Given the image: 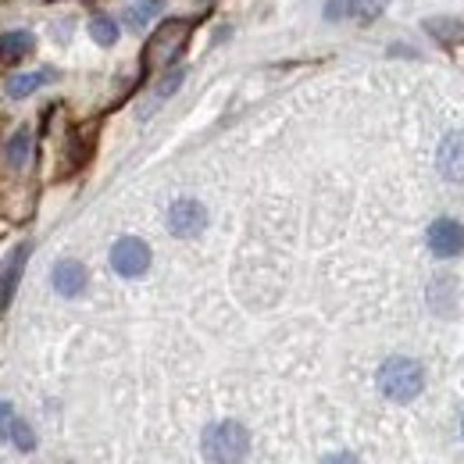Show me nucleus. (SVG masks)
I'll return each mask as SVG.
<instances>
[{"instance_id": "nucleus-10", "label": "nucleus", "mask_w": 464, "mask_h": 464, "mask_svg": "<svg viewBox=\"0 0 464 464\" xmlns=\"http://www.w3.org/2000/svg\"><path fill=\"white\" fill-rule=\"evenodd\" d=\"M54 79H58V72H54V68H40V72H18L14 79H7V93H11L14 101H22V97L36 93L40 86H47V82H54Z\"/></svg>"}, {"instance_id": "nucleus-1", "label": "nucleus", "mask_w": 464, "mask_h": 464, "mask_svg": "<svg viewBox=\"0 0 464 464\" xmlns=\"http://www.w3.org/2000/svg\"><path fill=\"white\" fill-rule=\"evenodd\" d=\"M189 33H193V22L189 18H165L154 29V36L147 40V47H143V68H150V72L154 68H169L182 54Z\"/></svg>"}, {"instance_id": "nucleus-7", "label": "nucleus", "mask_w": 464, "mask_h": 464, "mask_svg": "<svg viewBox=\"0 0 464 464\" xmlns=\"http://www.w3.org/2000/svg\"><path fill=\"white\" fill-rule=\"evenodd\" d=\"M436 165H440V175H443V179L464 182V132H450V136L440 143Z\"/></svg>"}, {"instance_id": "nucleus-2", "label": "nucleus", "mask_w": 464, "mask_h": 464, "mask_svg": "<svg viewBox=\"0 0 464 464\" xmlns=\"http://www.w3.org/2000/svg\"><path fill=\"white\" fill-rule=\"evenodd\" d=\"M379 390H382V397H390L397 404H411L425 390V372L411 357H390L379 368Z\"/></svg>"}, {"instance_id": "nucleus-12", "label": "nucleus", "mask_w": 464, "mask_h": 464, "mask_svg": "<svg viewBox=\"0 0 464 464\" xmlns=\"http://www.w3.org/2000/svg\"><path fill=\"white\" fill-rule=\"evenodd\" d=\"M29 150H33V136H29V129H18V132L11 136V143H7V161H11V169H25Z\"/></svg>"}, {"instance_id": "nucleus-16", "label": "nucleus", "mask_w": 464, "mask_h": 464, "mask_svg": "<svg viewBox=\"0 0 464 464\" xmlns=\"http://www.w3.org/2000/svg\"><path fill=\"white\" fill-rule=\"evenodd\" d=\"M186 79V72L182 68H169V75L158 82V101H165V97H172L175 90H179V82Z\"/></svg>"}, {"instance_id": "nucleus-5", "label": "nucleus", "mask_w": 464, "mask_h": 464, "mask_svg": "<svg viewBox=\"0 0 464 464\" xmlns=\"http://www.w3.org/2000/svg\"><path fill=\"white\" fill-rule=\"evenodd\" d=\"M425 239H429V250L436 257H458V254H464V226L454 222V218H436L429 226Z\"/></svg>"}, {"instance_id": "nucleus-9", "label": "nucleus", "mask_w": 464, "mask_h": 464, "mask_svg": "<svg viewBox=\"0 0 464 464\" xmlns=\"http://www.w3.org/2000/svg\"><path fill=\"white\" fill-rule=\"evenodd\" d=\"M29 254H33V246H29V243H22V246L7 257V265H4V272H0V304H4V307L11 304V293L18 290V279H22V272H25Z\"/></svg>"}, {"instance_id": "nucleus-3", "label": "nucleus", "mask_w": 464, "mask_h": 464, "mask_svg": "<svg viewBox=\"0 0 464 464\" xmlns=\"http://www.w3.org/2000/svg\"><path fill=\"white\" fill-rule=\"evenodd\" d=\"M250 450V432L239 421H218L204 432V454L211 464H239Z\"/></svg>"}, {"instance_id": "nucleus-4", "label": "nucleus", "mask_w": 464, "mask_h": 464, "mask_svg": "<svg viewBox=\"0 0 464 464\" xmlns=\"http://www.w3.org/2000/svg\"><path fill=\"white\" fill-rule=\"evenodd\" d=\"M111 268L121 279H140L150 268V246L140 236H121L111 246Z\"/></svg>"}, {"instance_id": "nucleus-11", "label": "nucleus", "mask_w": 464, "mask_h": 464, "mask_svg": "<svg viewBox=\"0 0 464 464\" xmlns=\"http://www.w3.org/2000/svg\"><path fill=\"white\" fill-rule=\"evenodd\" d=\"M36 51V36L29 29H14V33H0V58L22 61Z\"/></svg>"}, {"instance_id": "nucleus-8", "label": "nucleus", "mask_w": 464, "mask_h": 464, "mask_svg": "<svg viewBox=\"0 0 464 464\" xmlns=\"http://www.w3.org/2000/svg\"><path fill=\"white\" fill-rule=\"evenodd\" d=\"M51 283H54V290L61 296H79V293L86 290V268H82V261H58L54 265V276H51Z\"/></svg>"}, {"instance_id": "nucleus-20", "label": "nucleus", "mask_w": 464, "mask_h": 464, "mask_svg": "<svg viewBox=\"0 0 464 464\" xmlns=\"http://www.w3.org/2000/svg\"><path fill=\"white\" fill-rule=\"evenodd\" d=\"M325 464H357V458L353 454H329Z\"/></svg>"}, {"instance_id": "nucleus-19", "label": "nucleus", "mask_w": 464, "mask_h": 464, "mask_svg": "<svg viewBox=\"0 0 464 464\" xmlns=\"http://www.w3.org/2000/svg\"><path fill=\"white\" fill-rule=\"evenodd\" d=\"M11 418H14V411L7 401H0V443L7 440V432H11Z\"/></svg>"}, {"instance_id": "nucleus-6", "label": "nucleus", "mask_w": 464, "mask_h": 464, "mask_svg": "<svg viewBox=\"0 0 464 464\" xmlns=\"http://www.w3.org/2000/svg\"><path fill=\"white\" fill-rule=\"evenodd\" d=\"M204 226H208L204 204H197V200H175L172 208H169V229H172V236L189 239V236L204 232Z\"/></svg>"}, {"instance_id": "nucleus-17", "label": "nucleus", "mask_w": 464, "mask_h": 464, "mask_svg": "<svg viewBox=\"0 0 464 464\" xmlns=\"http://www.w3.org/2000/svg\"><path fill=\"white\" fill-rule=\"evenodd\" d=\"M429 33H432V36H440L443 44H450L454 36H464V29L458 25V22H429Z\"/></svg>"}, {"instance_id": "nucleus-14", "label": "nucleus", "mask_w": 464, "mask_h": 464, "mask_svg": "<svg viewBox=\"0 0 464 464\" xmlns=\"http://www.w3.org/2000/svg\"><path fill=\"white\" fill-rule=\"evenodd\" d=\"M90 36L101 44V47H111L118 40V25L115 18H108V14H97L93 22H90Z\"/></svg>"}, {"instance_id": "nucleus-15", "label": "nucleus", "mask_w": 464, "mask_h": 464, "mask_svg": "<svg viewBox=\"0 0 464 464\" xmlns=\"http://www.w3.org/2000/svg\"><path fill=\"white\" fill-rule=\"evenodd\" d=\"M11 440H14V447L22 450V454H29L33 447H36V436H33V429L22 421V418H11V432H7Z\"/></svg>"}, {"instance_id": "nucleus-18", "label": "nucleus", "mask_w": 464, "mask_h": 464, "mask_svg": "<svg viewBox=\"0 0 464 464\" xmlns=\"http://www.w3.org/2000/svg\"><path fill=\"white\" fill-rule=\"evenodd\" d=\"M150 11H158V0H143L140 7H132L129 11V25H143L150 18Z\"/></svg>"}, {"instance_id": "nucleus-13", "label": "nucleus", "mask_w": 464, "mask_h": 464, "mask_svg": "<svg viewBox=\"0 0 464 464\" xmlns=\"http://www.w3.org/2000/svg\"><path fill=\"white\" fill-rule=\"evenodd\" d=\"M386 4H390V0H343V11L353 14V18L372 22V18H379V14L386 11Z\"/></svg>"}]
</instances>
